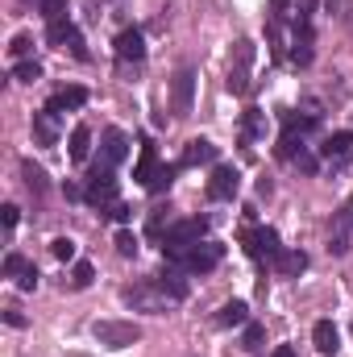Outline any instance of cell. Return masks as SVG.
Returning <instances> with one entry per match:
<instances>
[{
	"label": "cell",
	"mask_w": 353,
	"mask_h": 357,
	"mask_svg": "<svg viewBox=\"0 0 353 357\" xmlns=\"http://www.w3.org/2000/svg\"><path fill=\"white\" fill-rule=\"evenodd\" d=\"M220 258H225V245H216V241H200V245H191V250H183V254H171L167 266L183 270V274H208V270H216Z\"/></svg>",
	"instance_id": "cell-2"
},
{
	"label": "cell",
	"mask_w": 353,
	"mask_h": 357,
	"mask_svg": "<svg viewBox=\"0 0 353 357\" xmlns=\"http://www.w3.org/2000/svg\"><path fill=\"white\" fill-rule=\"evenodd\" d=\"M175 171H179V167H158V171H154V178L146 183V191H154V195H163V191H167V187L175 183Z\"/></svg>",
	"instance_id": "cell-27"
},
{
	"label": "cell",
	"mask_w": 353,
	"mask_h": 357,
	"mask_svg": "<svg viewBox=\"0 0 353 357\" xmlns=\"http://www.w3.org/2000/svg\"><path fill=\"white\" fill-rule=\"evenodd\" d=\"M88 104V91L80 88V84H71V88H63V91H54L50 100H46V108L59 116V112H67V108H84Z\"/></svg>",
	"instance_id": "cell-13"
},
{
	"label": "cell",
	"mask_w": 353,
	"mask_h": 357,
	"mask_svg": "<svg viewBox=\"0 0 353 357\" xmlns=\"http://www.w3.org/2000/svg\"><path fill=\"white\" fill-rule=\"evenodd\" d=\"M71 162H88V150H91V129L88 125H75L71 129Z\"/></svg>",
	"instance_id": "cell-23"
},
{
	"label": "cell",
	"mask_w": 353,
	"mask_h": 357,
	"mask_svg": "<svg viewBox=\"0 0 353 357\" xmlns=\"http://www.w3.org/2000/svg\"><path fill=\"white\" fill-rule=\"evenodd\" d=\"M29 266H33V262H29L25 254H8V258H4V274H8V278H21Z\"/></svg>",
	"instance_id": "cell-33"
},
{
	"label": "cell",
	"mask_w": 353,
	"mask_h": 357,
	"mask_svg": "<svg viewBox=\"0 0 353 357\" xmlns=\"http://www.w3.org/2000/svg\"><path fill=\"white\" fill-rule=\"evenodd\" d=\"M158 282H163V287L171 291V299H175V303H183V299H187V278H183V270L167 266V270H163V278H158Z\"/></svg>",
	"instance_id": "cell-24"
},
{
	"label": "cell",
	"mask_w": 353,
	"mask_h": 357,
	"mask_svg": "<svg viewBox=\"0 0 353 357\" xmlns=\"http://www.w3.org/2000/svg\"><path fill=\"white\" fill-rule=\"evenodd\" d=\"M291 162H295V167H299L303 175H316V171H320V158H316V154H308V150H299V154H295Z\"/></svg>",
	"instance_id": "cell-35"
},
{
	"label": "cell",
	"mask_w": 353,
	"mask_h": 357,
	"mask_svg": "<svg viewBox=\"0 0 353 357\" xmlns=\"http://www.w3.org/2000/svg\"><path fill=\"white\" fill-rule=\"evenodd\" d=\"M33 137H38V146H54L59 142V125H54V112L50 108L33 112Z\"/></svg>",
	"instance_id": "cell-16"
},
{
	"label": "cell",
	"mask_w": 353,
	"mask_h": 357,
	"mask_svg": "<svg viewBox=\"0 0 353 357\" xmlns=\"http://www.w3.org/2000/svg\"><path fill=\"white\" fill-rule=\"evenodd\" d=\"M84 199H88L91 208H112L117 204V175L112 171H96L91 167V175H88V187H84Z\"/></svg>",
	"instance_id": "cell-6"
},
{
	"label": "cell",
	"mask_w": 353,
	"mask_h": 357,
	"mask_svg": "<svg viewBox=\"0 0 353 357\" xmlns=\"http://www.w3.org/2000/svg\"><path fill=\"white\" fill-rule=\"evenodd\" d=\"M270 357H295V349H291V345H278V349H274Z\"/></svg>",
	"instance_id": "cell-43"
},
{
	"label": "cell",
	"mask_w": 353,
	"mask_h": 357,
	"mask_svg": "<svg viewBox=\"0 0 353 357\" xmlns=\"http://www.w3.org/2000/svg\"><path fill=\"white\" fill-rule=\"evenodd\" d=\"M158 171V150H154V142H142V158H137V167H133V178L146 187L150 178Z\"/></svg>",
	"instance_id": "cell-17"
},
{
	"label": "cell",
	"mask_w": 353,
	"mask_h": 357,
	"mask_svg": "<svg viewBox=\"0 0 353 357\" xmlns=\"http://www.w3.org/2000/svg\"><path fill=\"white\" fill-rule=\"evenodd\" d=\"M274 270H278V274H287V278H295V274H303V270H308V254H303V250H283V254L274 258Z\"/></svg>",
	"instance_id": "cell-20"
},
{
	"label": "cell",
	"mask_w": 353,
	"mask_h": 357,
	"mask_svg": "<svg viewBox=\"0 0 353 357\" xmlns=\"http://www.w3.org/2000/svg\"><path fill=\"white\" fill-rule=\"evenodd\" d=\"M200 162H216V146L204 142V137H191L187 150H183V158H179V167H200Z\"/></svg>",
	"instance_id": "cell-14"
},
{
	"label": "cell",
	"mask_w": 353,
	"mask_h": 357,
	"mask_svg": "<svg viewBox=\"0 0 353 357\" xmlns=\"http://www.w3.org/2000/svg\"><path fill=\"white\" fill-rule=\"evenodd\" d=\"M250 71H254V42H250V38H241V42L233 46V67H229V91L246 96V91H250Z\"/></svg>",
	"instance_id": "cell-5"
},
{
	"label": "cell",
	"mask_w": 353,
	"mask_h": 357,
	"mask_svg": "<svg viewBox=\"0 0 353 357\" xmlns=\"http://www.w3.org/2000/svg\"><path fill=\"white\" fill-rule=\"evenodd\" d=\"M121 295H125V303H129V307H137V312H150V316H163V312L175 303V299H171V291H167L158 278H142V282L125 287Z\"/></svg>",
	"instance_id": "cell-1"
},
{
	"label": "cell",
	"mask_w": 353,
	"mask_h": 357,
	"mask_svg": "<svg viewBox=\"0 0 353 357\" xmlns=\"http://www.w3.org/2000/svg\"><path fill=\"white\" fill-rule=\"evenodd\" d=\"M21 175H25V183H29V191H46V171L42 167H33V162H21Z\"/></svg>",
	"instance_id": "cell-28"
},
{
	"label": "cell",
	"mask_w": 353,
	"mask_h": 357,
	"mask_svg": "<svg viewBox=\"0 0 353 357\" xmlns=\"http://www.w3.org/2000/svg\"><path fill=\"white\" fill-rule=\"evenodd\" d=\"M216 324H220V328H237V324H250V307H246L241 299H233V303H225V307L216 312Z\"/></svg>",
	"instance_id": "cell-21"
},
{
	"label": "cell",
	"mask_w": 353,
	"mask_h": 357,
	"mask_svg": "<svg viewBox=\"0 0 353 357\" xmlns=\"http://www.w3.org/2000/svg\"><path fill=\"white\" fill-rule=\"evenodd\" d=\"M312 8L316 0H295V25H312Z\"/></svg>",
	"instance_id": "cell-37"
},
{
	"label": "cell",
	"mask_w": 353,
	"mask_h": 357,
	"mask_svg": "<svg viewBox=\"0 0 353 357\" xmlns=\"http://www.w3.org/2000/svg\"><path fill=\"white\" fill-rule=\"evenodd\" d=\"M291 63L295 67H308L312 63V25H295V42H291Z\"/></svg>",
	"instance_id": "cell-18"
},
{
	"label": "cell",
	"mask_w": 353,
	"mask_h": 357,
	"mask_svg": "<svg viewBox=\"0 0 353 357\" xmlns=\"http://www.w3.org/2000/svg\"><path fill=\"white\" fill-rule=\"evenodd\" d=\"M112 245H117V254H121V258H133V254H137V237H133L129 229H121Z\"/></svg>",
	"instance_id": "cell-32"
},
{
	"label": "cell",
	"mask_w": 353,
	"mask_h": 357,
	"mask_svg": "<svg viewBox=\"0 0 353 357\" xmlns=\"http://www.w3.org/2000/svg\"><path fill=\"white\" fill-rule=\"evenodd\" d=\"M191 88H195V75L183 67V71L175 75V112H179V116H187V112H191Z\"/></svg>",
	"instance_id": "cell-19"
},
{
	"label": "cell",
	"mask_w": 353,
	"mask_h": 357,
	"mask_svg": "<svg viewBox=\"0 0 353 357\" xmlns=\"http://www.w3.org/2000/svg\"><path fill=\"white\" fill-rule=\"evenodd\" d=\"M46 42H50V46H67V50H71L80 63H88V46H84V33H80V29L67 21V17L46 25Z\"/></svg>",
	"instance_id": "cell-7"
},
{
	"label": "cell",
	"mask_w": 353,
	"mask_h": 357,
	"mask_svg": "<svg viewBox=\"0 0 353 357\" xmlns=\"http://www.w3.org/2000/svg\"><path fill=\"white\" fill-rule=\"evenodd\" d=\"M91 278H96L91 262H75V270H71V287H75V291H84V287H91Z\"/></svg>",
	"instance_id": "cell-31"
},
{
	"label": "cell",
	"mask_w": 353,
	"mask_h": 357,
	"mask_svg": "<svg viewBox=\"0 0 353 357\" xmlns=\"http://www.w3.org/2000/svg\"><path fill=\"white\" fill-rule=\"evenodd\" d=\"M108 216H112V220H121V225H125V220H129V216H133V208H129V204H121V199H117V204H112V208H108Z\"/></svg>",
	"instance_id": "cell-39"
},
{
	"label": "cell",
	"mask_w": 353,
	"mask_h": 357,
	"mask_svg": "<svg viewBox=\"0 0 353 357\" xmlns=\"http://www.w3.org/2000/svg\"><path fill=\"white\" fill-rule=\"evenodd\" d=\"M38 13L46 17V25L50 21H63L67 17V0H38Z\"/></svg>",
	"instance_id": "cell-29"
},
{
	"label": "cell",
	"mask_w": 353,
	"mask_h": 357,
	"mask_svg": "<svg viewBox=\"0 0 353 357\" xmlns=\"http://www.w3.org/2000/svg\"><path fill=\"white\" fill-rule=\"evenodd\" d=\"M266 328L262 324H246V337H241V349H262Z\"/></svg>",
	"instance_id": "cell-34"
},
{
	"label": "cell",
	"mask_w": 353,
	"mask_h": 357,
	"mask_svg": "<svg viewBox=\"0 0 353 357\" xmlns=\"http://www.w3.org/2000/svg\"><path fill=\"white\" fill-rule=\"evenodd\" d=\"M17 216H21V208H17V204H4V208H0V220H4V229H13V225H17Z\"/></svg>",
	"instance_id": "cell-40"
},
{
	"label": "cell",
	"mask_w": 353,
	"mask_h": 357,
	"mask_svg": "<svg viewBox=\"0 0 353 357\" xmlns=\"http://www.w3.org/2000/svg\"><path fill=\"white\" fill-rule=\"evenodd\" d=\"M262 129V116H258V108H246V116H241V142L250 146V137Z\"/></svg>",
	"instance_id": "cell-30"
},
{
	"label": "cell",
	"mask_w": 353,
	"mask_h": 357,
	"mask_svg": "<svg viewBox=\"0 0 353 357\" xmlns=\"http://www.w3.org/2000/svg\"><path fill=\"white\" fill-rule=\"evenodd\" d=\"M50 254H54L59 262H71V258H75V241H71V237H59V241L50 245Z\"/></svg>",
	"instance_id": "cell-36"
},
{
	"label": "cell",
	"mask_w": 353,
	"mask_h": 357,
	"mask_svg": "<svg viewBox=\"0 0 353 357\" xmlns=\"http://www.w3.org/2000/svg\"><path fill=\"white\" fill-rule=\"evenodd\" d=\"M112 50H117L121 63H142V59H146V38H142V29H121L117 42H112Z\"/></svg>",
	"instance_id": "cell-10"
},
{
	"label": "cell",
	"mask_w": 353,
	"mask_h": 357,
	"mask_svg": "<svg viewBox=\"0 0 353 357\" xmlns=\"http://www.w3.org/2000/svg\"><path fill=\"white\" fill-rule=\"evenodd\" d=\"M237 187H241V175L233 167H216L212 178H208V199H233Z\"/></svg>",
	"instance_id": "cell-12"
},
{
	"label": "cell",
	"mask_w": 353,
	"mask_h": 357,
	"mask_svg": "<svg viewBox=\"0 0 353 357\" xmlns=\"http://www.w3.org/2000/svg\"><path fill=\"white\" fill-rule=\"evenodd\" d=\"M175 220H171V208H150V220H146V237H154V241H163L167 237V229H171Z\"/></svg>",
	"instance_id": "cell-22"
},
{
	"label": "cell",
	"mask_w": 353,
	"mask_h": 357,
	"mask_svg": "<svg viewBox=\"0 0 353 357\" xmlns=\"http://www.w3.org/2000/svg\"><path fill=\"white\" fill-rule=\"evenodd\" d=\"M312 345H316L320 354L333 357L337 349H341V333H337V324H333V320H320V324L312 328Z\"/></svg>",
	"instance_id": "cell-15"
},
{
	"label": "cell",
	"mask_w": 353,
	"mask_h": 357,
	"mask_svg": "<svg viewBox=\"0 0 353 357\" xmlns=\"http://www.w3.org/2000/svg\"><path fill=\"white\" fill-rule=\"evenodd\" d=\"M29 46H33V42H29V33H17V38H13V46H8V54H13V59H25V54H29Z\"/></svg>",
	"instance_id": "cell-38"
},
{
	"label": "cell",
	"mask_w": 353,
	"mask_h": 357,
	"mask_svg": "<svg viewBox=\"0 0 353 357\" xmlns=\"http://www.w3.org/2000/svg\"><path fill=\"white\" fill-rule=\"evenodd\" d=\"M320 158H324L329 167H345L353 158V133H333V137H324Z\"/></svg>",
	"instance_id": "cell-11"
},
{
	"label": "cell",
	"mask_w": 353,
	"mask_h": 357,
	"mask_svg": "<svg viewBox=\"0 0 353 357\" xmlns=\"http://www.w3.org/2000/svg\"><path fill=\"white\" fill-rule=\"evenodd\" d=\"M13 79H21V84H38V79H42V67H38L33 59H21V63L13 67Z\"/></svg>",
	"instance_id": "cell-26"
},
{
	"label": "cell",
	"mask_w": 353,
	"mask_h": 357,
	"mask_svg": "<svg viewBox=\"0 0 353 357\" xmlns=\"http://www.w3.org/2000/svg\"><path fill=\"white\" fill-rule=\"evenodd\" d=\"M287 4H291V0H270V17L283 21V17H287Z\"/></svg>",
	"instance_id": "cell-42"
},
{
	"label": "cell",
	"mask_w": 353,
	"mask_h": 357,
	"mask_svg": "<svg viewBox=\"0 0 353 357\" xmlns=\"http://www.w3.org/2000/svg\"><path fill=\"white\" fill-rule=\"evenodd\" d=\"M129 158V137L121 133V129H104V137H100V162H96V171H112L117 162H125Z\"/></svg>",
	"instance_id": "cell-8"
},
{
	"label": "cell",
	"mask_w": 353,
	"mask_h": 357,
	"mask_svg": "<svg viewBox=\"0 0 353 357\" xmlns=\"http://www.w3.org/2000/svg\"><path fill=\"white\" fill-rule=\"evenodd\" d=\"M266 46H270V54L274 59H283V21H266Z\"/></svg>",
	"instance_id": "cell-25"
},
{
	"label": "cell",
	"mask_w": 353,
	"mask_h": 357,
	"mask_svg": "<svg viewBox=\"0 0 353 357\" xmlns=\"http://www.w3.org/2000/svg\"><path fill=\"white\" fill-rule=\"evenodd\" d=\"M17 287H21V291H33V287H38V266H29V270H25V274L17 278Z\"/></svg>",
	"instance_id": "cell-41"
},
{
	"label": "cell",
	"mask_w": 353,
	"mask_h": 357,
	"mask_svg": "<svg viewBox=\"0 0 353 357\" xmlns=\"http://www.w3.org/2000/svg\"><path fill=\"white\" fill-rule=\"evenodd\" d=\"M241 241H246V250H250V258H270V262H274V258H278V254H283V245H278V233H274V229H246V233H241Z\"/></svg>",
	"instance_id": "cell-9"
},
{
	"label": "cell",
	"mask_w": 353,
	"mask_h": 357,
	"mask_svg": "<svg viewBox=\"0 0 353 357\" xmlns=\"http://www.w3.org/2000/svg\"><path fill=\"white\" fill-rule=\"evenodd\" d=\"M204 233H208V220H204V216L175 220V225L167 229V237H163V258H171V254H183V250L200 245V241H204Z\"/></svg>",
	"instance_id": "cell-3"
},
{
	"label": "cell",
	"mask_w": 353,
	"mask_h": 357,
	"mask_svg": "<svg viewBox=\"0 0 353 357\" xmlns=\"http://www.w3.org/2000/svg\"><path fill=\"white\" fill-rule=\"evenodd\" d=\"M91 337L108 349H125V345H137L142 341V328L137 324H125V320H96L91 324Z\"/></svg>",
	"instance_id": "cell-4"
}]
</instances>
